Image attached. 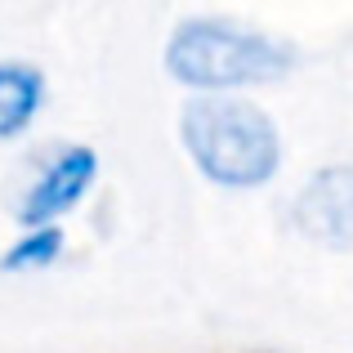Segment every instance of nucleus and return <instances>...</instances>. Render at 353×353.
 Here are the masks:
<instances>
[{"mask_svg":"<svg viewBox=\"0 0 353 353\" xmlns=\"http://www.w3.org/2000/svg\"><path fill=\"white\" fill-rule=\"evenodd\" d=\"M99 179V152L85 143H68L36 170V179L27 183V192L18 197L14 219L23 228H41V224H59L68 210H77L85 201V192Z\"/></svg>","mask_w":353,"mask_h":353,"instance_id":"obj_3","label":"nucleus"},{"mask_svg":"<svg viewBox=\"0 0 353 353\" xmlns=\"http://www.w3.org/2000/svg\"><path fill=\"white\" fill-rule=\"evenodd\" d=\"M63 255V228L59 224H41V228H23V237L0 255V273H41V268L59 264Z\"/></svg>","mask_w":353,"mask_h":353,"instance_id":"obj_6","label":"nucleus"},{"mask_svg":"<svg viewBox=\"0 0 353 353\" xmlns=\"http://www.w3.org/2000/svg\"><path fill=\"white\" fill-rule=\"evenodd\" d=\"M295 68V45L228 18H183L165 41V72L188 90H241L282 81Z\"/></svg>","mask_w":353,"mask_h":353,"instance_id":"obj_2","label":"nucleus"},{"mask_svg":"<svg viewBox=\"0 0 353 353\" xmlns=\"http://www.w3.org/2000/svg\"><path fill=\"white\" fill-rule=\"evenodd\" d=\"M45 108V72L32 63H0V139L23 134Z\"/></svg>","mask_w":353,"mask_h":353,"instance_id":"obj_5","label":"nucleus"},{"mask_svg":"<svg viewBox=\"0 0 353 353\" xmlns=\"http://www.w3.org/2000/svg\"><path fill=\"white\" fill-rule=\"evenodd\" d=\"M295 228L327 250L353 246V165L318 170L295 197Z\"/></svg>","mask_w":353,"mask_h":353,"instance_id":"obj_4","label":"nucleus"},{"mask_svg":"<svg viewBox=\"0 0 353 353\" xmlns=\"http://www.w3.org/2000/svg\"><path fill=\"white\" fill-rule=\"evenodd\" d=\"M179 139L192 165L219 188H264L282 165V134L273 117L241 99L201 94L183 103Z\"/></svg>","mask_w":353,"mask_h":353,"instance_id":"obj_1","label":"nucleus"}]
</instances>
